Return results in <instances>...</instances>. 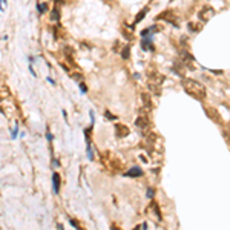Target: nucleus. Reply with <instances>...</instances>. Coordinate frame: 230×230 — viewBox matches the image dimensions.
<instances>
[{"label":"nucleus","mask_w":230,"mask_h":230,"mask_svg":"<svg viewBox=\"0 0 230 230\" xmlns=\"http://www.w3.org/2000/svg\"><path fill=\"white\" fill-rule=\"evenodd\" d=\"M181 84H182V87H184V91H186L187 94L193 95V97L198 98V100H206L207 91H206V87H204L199 82L193 80V78H182Z\"/></svg>","instance_id":"f257e3e1"},{"label":"nucleus","mask_w":230,"mask_h":230,"mask_svg":"<svg viewBox=\"0 0 230 230\" xmlns=\"http://www.w3.org/2000/svg\"><path fill=\"white\" fill-rule=\"evenodd\" d=\"M213 16H215V9L212 6H204V8L199 9V12H198V17L201 18V22H207V20H210Z\"/></svg>","instance_id":"f03ea898"},{"label":"nucleus","mask_w":230,"mask_h":230,"mask_svg":"<svg viewBox=\"0 0 230 230\" xmlns=\"http://www.w3.org/2000/svg\"><path fill=\"white\" fill-rule=\"evenodd\" d=\"M149 118L146 117V115H140L137 120H135V126L138 127V129H147L149 127Z\"/></svg>","instance_id":"7ed1b4c3"},{"label":"nucleus","mask_w":230,"mask_h":230,"mask_svg":"<svg viewBox=\"0 0 230 230\" xmlns=\"http://www.w3.org/2000/svg\"><path fill=\"white\" fill-rule=\"evenodd\" d=\"M115 133H117V137L124 138V137H127V135L131 133V131H129V127L124 126V124H117V126H115Z\"/></svg>","instance_id":"20e7f679"},{"label":"nucleus","mask_w":230,"mask_h":230,"mask_svg":"<svg viewBox=\"0 0 230 230\" xmlns=\"http://www.w3.org/2000/svg\"><path fill=\"white\" fill-rule=\"evenodd\" d=\"M141 100H143V104L147 111H152L153 109V103H152V98H150V94L149 92H143L141 94Z\"/></svg>","instance_id":"39448f33"},{"label":"nucleus","mask_w":230,"mask_h":230,"mask_svg":"<svg viewBox=\"0 0 230 230\" xmlns=\"http://www.w3.org/2000/svg\"><path fill=\"white\" fill-rule=\"evenodd\" d=\"M149 82H153V83H158V84H161V83L164 82V77L161 75V74H158V72H149Z\"/></svg>","instance_id":"423d86ee"},{"label":"nucleus","mask_w":230,"mask_h":230,"mask_svg":"<svg viewBox=\"0 0 230 230\" xmlns=\"http://www.w3.org/2000/svg\"><path fill=\"white\" fill-rule=\"evenodd\" d=\"M124 177H129V178H138V177H143V170L140 169V167H137V166H133L131 170L124 175Z\"/></svg>","instance_id":"0eeeda50"},{"label":"nucleus","mask_w":230,"mask_h":230,"mask_svg":"<svg viewBox=\"0 0 230 230\" xmlns=\"http://www.w3.org/2000/svg\"><path fill=\"white\" fill-rule=\"evenodd\" d=\"M157 18H158V20H163V18H164V20L170 22V23H175V16H173L172 11H164V12H161Z\"/></svg>","instance_id":"6e6552de"},{"label":"nucleus","mask_w":230,"mask_h":230,"mask_svg":"<svg viewBox=\"0 0 230 230\" xmlns=\"http://www.w3.org/2000/svg\"><path fill=\"white\" fill-rule=\"evenodd\" d=\"M147 89L152 92V94H157V95H160V94H161V87H160V84H158V83L147 82Z\"/></svg>","instance_id":"1a4fd4ad"},{"label":"nucleus","mask_w":230,"mask_h":230,"mask_svg":"<svg viewBox=\"0 0 230 230\" xmlns=\"http://www.w3.org/2000/svg\"><path fill=\"white\" fill-rule=\"evenodd\" d=\"M52 187H54V193H58V190H60V175L57 172L52 175Z\"/></svg>","instance_id":"9d476101"},{"label":"nucleus","mask_w":230,"mask_h":230,"mask_svg":"<svg viewBox=\"0 0 230 230\" xmlns=\"http://www.w3.org/2000/svg\"><path fill=\"white\" fill-rule=\"evenodd\" d=\"M206 112L209 114V117H210L212 120H215V121H219V123H221V117H219V112H216V109H213V107H209V109H206Z\"/></svg>","instance_id":"9b49d317"},{"label":"nucleus","mask_w":230,"mask_h":230,"mask_svg":"<svg viewBox=\"0 0 230 230\" xmlns=\"http://www.w3.org/2000/svg\"><path fill=\"white\" fill-rule=\"evenodd\" d=\"M187 28H189L190 32H199L201 28H202V25H201V23H193V22H190V23L187 25Z\"/></svg>","instance_id":"f8f14e48"},{"label":"nucleus","mask_w":230,"mask_h":230,"mask_svg":"<svg viewBox=\"0 0 230 230\" xmlns=\"http://www.w3.org/2000/svg\"><path fill=\"white\" fill-rule=\"evenodd\" d=\"M147 11H149V8H144V9H141V11L138 12V16H137V18H135V23H138V22H141V20L144 18V16L147 14Z\"/></svg>","instance_id":"ddd939ff"},{"label":"nucleus","mask_w":230,"mask_h":230,"mask_svg":"<svg viewBox=\"0 0 230 230\" xmlns=\"http://www.w3.org/2000/svg\"><path fill=\"white\" fill-rule=\"evenodd\" d=\"M141 46H143V49H153V46H152V40H150V38H144L143 43H141Z\"/></svg>","instance_id":"4468645a"},{"label":"nucleus","mask_w":230,"mask_h":230,"mask_svg":"<svg viewBox=\"0 0 230 230\" xmlns=\"http://www.w3.org/2000/svg\"><path fill=\"white\" fill-rule=\"evenodd\" d=\"M129 52H131V48H129V45H126V46L123 48V51H121V57H123L124 60H127V58H129Z\"/></svg>","instance_id":"2eb2a0df"},{"label":"nucleus","mask_w":230,"mask_h":230,"mask_svg":"<svg viewBox=\"0 0 230 230\" xmlns=\"http://www.w3.org/2000/svg\"><path fill=\"white\" fill-rule=\"evenodd\" d=\"M153 210H155V215H157V218H158V221H161L163 219V216H161V213H160V207L153 202Z\"/></svg>","instance_id":"dca6fc26"},{"label":"nucleus","mask_w":230,"mask_h":230,"mask_svg":"<svg viewBox=\"0 0 230 230\" xmlns=\"http://www.w3.org/2000/svg\"><path fill=\"white\" fill-rule=\"evenodd\" d=\"M71 77H72L74 80H77V82H80V80L83 78V75H82V74H78V72H74V74H71Z\"/></svg>","instance_id":"f3484780"},{"label":"nucleus","mask_w":230,"mask_h":230,"mask_svg":"<svg viewBox=\"0 0 230 230\" xmlns=\"http://www.w3.org/2000/svg\"><path fill=\"white\" fill-rule=\"evenodd\" d=\"M37 8H38V11H40V12H45V11L48 9L46 3H40V5H37Z\"/></svg>","instance_id":"a211bd4d"},{"label":"nucleus","mask_w":230,"mask_h":230,"mask_svg":"<svg viewBox=\"0 0 230 230\" xmlns=\"http://www.w3.org/2000/svg\"><path fill=\"white\" fill-rule=\"evenodd\" d=\"M104 115H106V118H109V120H115V117L111 114V112H107V111H106V114H104Z\"/></svg>","instance_id":"6ab92c4d"},{"label":"nucleus","mask_w":230,"mask_h":230,"mask_svg":"<svg viewBox=\"0 0 230 230\" xmlns=\"http://www.w3.org/2000/svg\"><path fill=\"white\" fill-rule=\"evenodd\" d=\"M71 224H72V226H74L75 229H78V230H80V226L77 224V221H74V219H71Z\"/></svg>","instance_id":"aec40b11"},{"label":"nucleus","mask_w":230,"mask_h":230,"mask_svg":"<svg viewBox=\"0 0 230 230\" xmlns=\"http://www.w3.org/2000/svg\"><path fill=\"white\" fill-rule=\"evenodd\" d=\"M123 34H124V37H126V38H132V35H131L129 32H127L126 29H123Z\"/></svg>","instance_id":"412c9836"},{"label":"nucleus","mask_w":230,"mask_h":230,"mask_svg":"<svg viewBox=\"0 0 230 230\" xmlns=\"http://www.w3.org/2000/svg\"><path fill=\"white\" fill-rule=\"evenodd\" d=\"M147 197H149V198L153 197V189H149V190H147Z\"/></svg>","instance_id":"4be33fe9"},{"label":"nucleus","mask_w":230,"mask_h":230,"mask_svg":"<svg viewBox=\"0 0 230 230\" xmlns=\"http://www.w3.org/2000/svg\"><path fill=\"white\" fill-rule=\"evenodd\" d=\"M46 137H48V140H49V141H52V133H51L49 131H46Z\"/></svg>","instance_id":"5701e85b"},{"label":"nucleus","mask_w":230,"mask_h":230,"mask_svg":"<svg viewBox=\"0 0 230 230\" xmlns=\"http://www.w3.org/2000/svg\"><path fill=\"white\" fill-rule=\"evenodd\" d=\"M80 87H82L83 92H87V87H86V84H83V83H82V84H80Z\"/></svg>","instance_id":"b1692460"},{"label":"nucleus","mask_w":230,"mask_h":230,"mask_svg":"<svg viewBox=\"0 0 230 230\" xmlns=\"http://www.w3.org/2000/svg\"><path fill=\"white\" fill-rule=\"evenodd\" d=\"M112 230H118V229H115V227H112Z\"/></svg>","instance_id":"393cba45"}]
</instances>
